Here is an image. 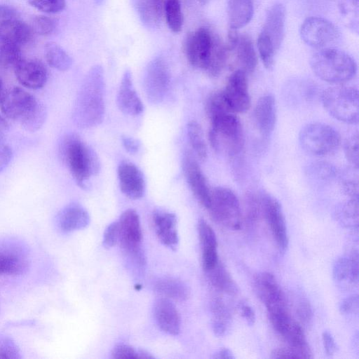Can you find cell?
<instances>
[{
  "label": "cell",
  "mask_w": 359,
  "mask_h": 359,
  "mask_svg": "<svg viewBox=\"0 0 359 359\" xmlns=\"http://www.w3.org/2000/svg\"><path fill=\"white\" fill-rule=\"evenodd\" d=\"M334 279L339 283L356 285L358 282V253L353 250L348 257L338 258L332 269Z\"/></svg>",
  "instance_id": "cell-28"
},
{
  "label": "cell",
  "mask_w": 359,
  "mask_h": 359,
  "mask_svg": "<svg viewBox=\"0 0 359 359\" xmlns=\"http://www.w3.org/2000/svg\"><path fill=\"white\" fill-rule=\"evenodd\" d=\"M17 15L16 11L6 5H0V23L5 20L15 18Z\"/></svg>",
  "instance_id": "cell-57"
},
{
  "label": "cell",
  "mask_w": 359,
  "mask_h": 359,
  "mask_svg": "<svg viewBox=\"0 0 359 359\" xmlns=\"http://www.w3.org/2000/svg\"><path fill=\"white\" fill-rule=\"evenodd\" d=\"M212 328L215 334L217 337L224 336L227 330V325L218 322L212 323Z\"/></svg>",
  "instance_id": "cell-59"
},
{
  "label": "cell",
  "mask_w": 359,
  "mask_h": 359,
  "mask_svg": "<svg viewBox=\"0 0 359 359\" xmlns=\"http://www.w3.org/2000/svg\"><path fill=\"white\" fill-rule=\"evenodd\" d=\"M0 109L7 118L19 121L30 132L40 129L47 116L43 104L19 87L11 88L2 93Z\"/></svg>",
  "instance_id": "cell-3"
},
{
  "label": "cell",
  "mask_w": 359,
  "mask_h": 359,
  "mask_svg": "<svg viewBox=\"0 0 359 359\" xmlns=\"http://www.w3.org/2000/svg\"><path fill=\"white\" fill-rule=\"evenodd\" d=\"M28 257L17 245H0V276L19 275L28 269Z\"/></svg>",
  "instance_id": "cell-20"
},
{
  "label": "cell",
  "mask_w": 359,
  "mask_h": 359,
  "mask_svg": "<svg viewBox=\"0 0 359 359\" xmlns=\"http://www.w3.org/2000/svg\"><path fill=\"white\" fill-rule=\"evenodd\" d=\"M299 141L308 154L326 156L335 153L341 144V136L331 126L319 122L304 126L299 132Z\"/></svg>",
  "instance_id": "cell-7"
},
{
  "label": "cell",
  "mask_w": 359,
  "mask_h": 359,
  "mask_svg": "<svg viewBox=\"0 0 359 359\" xmlns=\"http://www.w3.org/2000/svg\"><path fill=\"white\" fill-rule=\"evenodd\" d=\"M199 2L202 4V5H205L208 1L209 0H198Z\"/></svg>",
  "instance_id": "cell-63"
},
{
  "label": "cell",
  "mask_w": 359,
  "mask_h": 359,
  "mask_svg": "<svg viewBox=\"0 0 359 359\" xmlns=\"http://www.w3.org/2000/svg\"><path fill=\"white\" fill-rule=\"evenodd\" d=\"M45 58L49 66L59 71H67L72 65L69 55L58 44L49 42L44 46Z\"/></svg>",
  "instance_id": "cell-34"
},
{
  "label": "cell",
  "mask_w": 359,
  "mask_h": 359,
  "mask_svg": "<svg viewBox=\"0 0 359 359\" xmlns=\"http://www.w3.org/2000/svg\"><path fill=\"white\" fill-rule=\"evenodd\" d=\"M198 232L202 247L203 268L205 271H208L219 261L217 238L212 227L203 219L198 221Z\"/></svg>",
  "instance_id": "cell-24"
},
{
  "label": "cell",
  "mask_w": 359,
  "mask_h": 359,
  "mask_svg": "<svg viewBox=\"0 0 359 359\" xmlns=\"http://www.w3.org/2000/svg\"><path fill=\"white\" fill-rule=\"evenodd\" d=\"M285 8L281 3L273 4L267 11L262 29L269 38L275 49L280 48L285 35Z\"/></svg>",
  "instance_id": "cell-22"
},
{
  "label": "cell",
  "mask_w": 359,
  "mask_h": 359,
  "mask_svg": "<svg viewBox=\"0 0 359 359\" xmlns=\"http://www.w3.org/2000/svg\"><path fill=\"white\" fill-rule=\"evenodd\" d=\"M336 26L321 17L306 18L300 27V36L308 46L317 49L330 48L339 38Z\"/></svg>",
  "instance_id": "cell-12"
},
{
  "label": "cell",
  "mask_w": 359,
  "mask_h": 359,
  "mask_svg": "<svg viewBox=\"0 0 359 359\" xmlns=\"http://www.w3.org/2000/svg\"><path fill=\"white\" fill-rule=\"evenodd\" d=\"M344 153L348 163L355 169L358 168V135L350 136L344 144Z\"/></svg>",
  "instance_id": "cell-43"
},
{
  "label": "cell",
  "mask_w": 359,
  "mask_h": 359,
  "mask_svg": "<svg viewBox=\"0 0 359 359\" xmlns=\"http://www.w3.org/2000/svg\"><path fill=\"white\" fill-rule=\"evenodd\" d=\"M254 287L266 308L287 304L285 294L272 273L266 271L258 273L254 278Z\"/></svg>",
  "instance_id": "cell-19"
},
{
  "label": "cell",
  "mask_w": 359,
  "mask_h": 359,
  "mask_svg": "<svg viewBox=\"0 0 359 359\" xmlns=\"http://www.w3.org/2000/svg\"><path fill=\"white\" fill-rule=\"evenodd\" d=\"M310 66L319 79L334 84L350 81L357 73L355 60L346 53L332 48H321L313 53Z\"/></svg>",
  "instance_id": "cell-5"
},
{
  "label": "cell",
  "mask_w": 359,
  "mask_h": 359,
  "mask_svg": "<svg viewBox=\"0 0 359 359\" xmlns=\"http://www.w3.org/2000/svg\"><path fill=\"white\" fill-rule=\"evenodd\" d=\"M341 188L345 194L350 198H358V180L352 178L344 180L341 182Z\"/></svg>",
  "instance_id": "cell-50"
},
{
  "label": "cell",
  "mask_w": 359,
  "mask_h": 359,
  "mask_svg": "<svg viewBox=\"0 0 359 359\" xmlns=\"http://www.w3.org/2000/svg\"><path fill=\"white\" fill-rule=\"evenodd\" d=\"M206 111L210 121L208 138L211 147L231 158L239 156L244 147L242 124L228 106L222 91L209 97Z\"/></svg>",
  "instance_id": "cell-1"
},
{
  "label": "cell",
  "mask_w": 359,
  "mask_h": 359,
  "mask_svg": "<svg viewBox=\"0 0 359 359\" xmlns=\"http://www.w3.org/2000/svg\"><path fill=\"white\" fill-rule=\"evenodd\" d=\"M33 31L29 25L15 18L0 23V39L20 47L32 39Z\"/></svg>",
  "instance_id": "cell-27"
},
{
  "label": "cell",
  "mask_w": 359,
  "mask_h": 359,
  "mask_svg": "<svg viewBox=\"0 0 359 359\" xmlns=\"http://www.w3.org/2000/svg\"><path fill=\"white\" fill-rule=\"evenodd\" d=\"M358 295L352 294L341 301L339 305V311L343 314L358 313Z\"/></svg>",
  "instance_id": "cell-48"
},
{
  "label": "cell",
  "mask_w": 359,
  "mask_h": 359,
  "mask_svg": "<svg viewBox=\"0 0 359 359\" xmlns=\"http://www.w3.org/2000/svg\"><path fill=\"white\" fill-rule=\"evenodd\" d=\"M218 36L207 27H199L187 36L184 51L187 60L193 67L207 69Z\"/></svg>",
  "instance_id": "cell-10"
},
{
  "label": "cell",
  "mask_w": 359,
  "mask_h": 359,
  "mask_svg": "<svg viewBox=\"0 0 359 359\" xmlns=\"http://www.w3.org/2000/svg\"><path fill=\"white\" fill-rule=\"evenodd\" d=\"M0 358H21L17 345L8 337H0Z\"/></svg>",
  "instance_id": "cell-45"
},
{
  "label": "cell",
  "mask_w": 359,
  "mask_h": 359,
  "mask_svg": "<svg viewBox=\"0 0 359 359\" xmlns=\"http://www.w3.org/2000/svg\"><path fill=\"white\" fill-rule=\"evenodd\" d=\"M294 309L297 318L302 323L307 325L311 321L313 312L311 304L306 297L300 296L297 298Z\"/></svg>",
  "instance_id": "cell-44"
},
{
  "label": "cell",
  "mask_w": 359,
  "mask_h": 359,
  "mask_svg": "<svg viewBox=\"0 0 359 359\" xmlns=\"http://www.w3.org/2000/svg\"><path fill=\"white\" fill-rule=\"evenodd\" d=\"M28 3L37 10L47 13L60 12L66 6V0H28Z\"/></svg>",
  "instance_id": "cell-42"
},
{
  "label": "cell",
  "mask_w": 359,
  "mask_h": 359,
  "mask_svg": "<svg viewBox=\"0 0 359 359\" xmlns=\"http://www.w3.org/2000/svg\"><path fill=\"white\" fill-rule=\"evenodd\" d=\"M21 59L20 46L0 39V67H15Z\"/></svg>",
  "instance_id": "cell-38"
},
{
  "label": "cell",
  "mask_w": 359,
  "mask_h": 359,
  "mask_svg": "<svg viewBox=\"0 0 359 359\" xmlns=\"http://www.w3.org/2000/svg\"><path fill=\"white\" fill-rule=\"evenodd\" d=\"M121 142L125 149L130 154H136L140 147V142L131 137L123 135L121 137Z\"/></svg>",
  "instance_id": "cell-54"
},
{
  "label": "cell",
  "mask_w": 359,
  "mask_h": 359,
  "mask_svg": "<svg viewBox=\"0 0 359 359\" xmlns=\"http://www.w3.org/2000/svg\"><path fill=\"white\" fill-rule=\"evenodd\" d=\"M12 155L11 148L3 142H0V172L8 165Z\"/></svg>",
  "instance_id": "cell-51"
},
{
  "label": "cell",
  "mask_w": 359,
  "mask_h": 359,
  "mask_svg": "<svg viewBox=\"0 0 359 359\" xmlns=\"http://www.w3.org/2000/svg\"><path fill=\"white\" fill-rule=\"evenodd\" d=\"M154 287L158 293L168 298L183 301L189 297V290L187 285L177 278H161L155 282Z\"/></svg>",
  "instance_id": "cell-33"
},
{
  "label": "cell",
  "mask_w": 359,
  "mask_h": 359,
  "mask_svg": "<svg viewBox=\"0 0 359 359\" xmlns=\"http://www.w3.org/2000/svg\"><path fill=\"white\" fill-rule=\"evenodd\" d=\"M165 0H135L139 18L147 28H158L164 13Z\"/></svg>",
  "instance_id": "cell-29"
},
{
  "label": "cell",
  "mask_w": 359,
  "mask_h": 359,
  "mask_svg": "<svg viewBox=\"0 0 359 359\" xmlns=\"http://www.w3.org/2000/svg\"><path fill=\"white\" fill-rule=\"evenodd\" d=\"M118 224L121 248L139 266H143L146 262L141 248L142 233L137 212L133 209L126 210Z\"/></svg>",
  "instance_id": "cell-9"
},
{
  "label": "cell",
  "mask_w": 359,
  "mask_h": 359,
  "mask_svg": "<svg viewBox=\"0 0 359 359\" xmlns=\"http://www.w3.org/2000/svg\"><path fill=\"white\" fill-rule=\"evenodd\" d=\"M205 272L210 283L217 290L229 295H235L238 292V285L219 261L212 269Z\"/></svg>",
  "instance_id": "cell-32"
},
{
  "label": "cell",
  "mask_w": 359,
  "mask_h": 359,
  "mask_svg": "<svg viewBox=\"0 0 359 359\" xmlns=\"http://www.w3.org/2000/svg\"><path fill=\"white\" fill-rule=\"evenodd\" d=\"M104 77L101 65L93 66L86 74L78 93L73 118L80 128L101 123L104 116Z\"/></svg>",
  "instance_id": "cell-2"
},
{
  "label": "cell",
  "mask_w": 359,
  "mask_h": 359,
  "mask_svg": "<svg viewBox=\"0 0 359 359\" xmlns=\"http://www.w3.org/2000/svg\"><path fill=\"white\" fill-rule=\"evenodd\" d=\"M241 314L247 323L252 326L255 324L256 317L254 310L248 304H242L239 307Z\"/></svg>",
  "instance_id": "cell-55"
},
{
  "label": "cell",
  "mask_w": 359,
  "mask_h": 359,
  "mask_svg": "<svg viewBox=\"0 0 359 359\" xmlns=\"http://www.w3.org/2000/svg\"><path fill=\"white\" fill-rule=\"evenodd\" d=\"M170 84V73L163 58L156 57L147 65L143 85L148 100L153 104L161 102L165 97Z\"/></svg>",
  "instance_id": "cell-11"
},
{
  "label": "cell",
  "mask_w": 359,
  "mask_h": 359,
  "mask_svg": "<svg viewBox=\"0 0 359 359\" xmlns=\"http://www.w3.org/2000/svg\"><path fill=\"white\" fill-rule=\"evenodd\" d=\"M254 13L253 0H227V14L230 28L238 29L248 25Z\"/></svg>",
  "instance_id": "cell-30"
},
{
  "label": "cell",
  "mask_w": 359,
  "mask_h": 359,
  "mask_svg": "<svg viewBox=\"0 0 359 359\" xmlns=\"http://www.w3.org/2000/svg\"><path fill=\"white\" fill-rule=\"evenodd\" d=\"M234 358L233 353L226 348L219 350L212 355V358L215 359H233Z\"/></svg>",
  "instance_id": "cell-58"
},
{
  "label": "cell",
  "mask_w": 359,
  "mask_h": 359,
  "mask_svg": "<svg viewBox=\"0 0 359 359\" xmlns=\"http://www.w3.org/2000/svg\"><path fill=\"white\" fill-rule=\"evenodd\" d=\"M262 215L271 230L274 241L282 251L289 243L285 217L280 203L268 194L260 195Z\"/></svg>",
  "instance_id": "cell-13"
},
{
  "label": "cell",
  "mask_w": 359,
  "mask_h": 359,
  "mask_svg": "<svg viewBox=\"0 0 359 359\" xmlns=\"http://www.w3.org/2000/svg\"><path fill=\"white\" fill-rule=\"evenodd\" d=\"M8 131V123L6 120L0 115V142H3Z\"/></svg>",
  "instance_id": "cell-60"
},
{
  "label": "cell",
  "mask_w": 359,
  "mask_h": 359,
  "mask_svg": "<svg viewBox=\"0 0 359 359\" xmlns=\"http://www.w3.org/2000/svg\"><path fill=\"white\" fill-rule=\"evenodd\" d=\"M182 168L192 193L198 202L208 209L210 203L211 189L197 161L189 151L184 155Z\"/></svg>",
  "instance_id": "cell-15"
},
{
  "label": "cell",
  "mask_w": 359,
  "mask_h": 359,
  "mask_svg": "<svg viewBox=\"0 0 359 359\" xmlns=\"http://www.w3.org/2000/svg\"><path fill=\"white\" fill-rule=\"evenodd\" d=\"M14 68L18 82L26 88L33 90L40 89L47 81V69L39 60L21 59Z\"/></svg>",
  "instance_id": "cell-17"
},
{
  "label": "cell",
  "mask_w": 359,
  "mask_h": 359,
  "mask_svg": "<svg viewBox=\"0 0 359 359\" xmlns=\"http://www.w3.org/2000/svg\"><path fill=\"white\" fill-rule=\"evenodd\" d=\"M60 149L62 158L78 186L86 189L90 177L100 170L97 154L76 135L66 136Z\"/></svg>",
  "instance_id": "cell-4"
},
{
  "label": "cell",
  "mask_w": 359,
  "mask_h": 359,
  "mask_svg": "<svg viewBox=\"0 0 359 359\" xmlns=\"http://www.w3.org/2000/svg\"><path fill=\"white\" fill-rule=\"evenodd\" d=\"M211 311L213 315V322L222 323L227 325L230 320V313L221 299H215L212 302Z\"/></svg>",
  "instance_id": "cell-46"
},
{
  "label": "cell",
  "mask_w": 359,
  "mask_h": 359,
  "mask_svg": "<svg viewBox=\"0 0 359 359\" xmlns=\"http://www.w3.org/2000/svg\"><path fill=\"white\" fill-rule=\"evenodd\" d=\"M239 36L238 29L229 27L227 34V42L226 43L229 53L235 50Z\"/></svg>",
  "instance_id": "cell-56"
},
{
  "label": "cell",
  "mask_w": 359,
  "mask_h": 359,
  "mask_svg": "<svg viewBox=\"0 0 359 359\" xmlns=\"http://www.w3.org/2000/svg\"><path fill=\"white\" fill-rule=\"evenodd\" d=\"M116 102L118 109L125 114L137 116L144 110L143 104L137 94L130 70L124 72L117 93Z\"/></svg>",
  "instance_id": "cell-21"
},
{
  "label": "cell",
  "mask_w": 359,
  "mask_h": 359,
  "mask_svg": "<svg viewBox=\"0 0 359 359\" xmlns=\"http://www.w3.org/2000/svg\"><path fill=\"white\" fill-rule=\"evenodd\" d=\"M336 219L346 227H358V200L350 198L338 205L334 210Z\"/></svg>",
  "instance_id": "cell-35"
},
{
  "label": "cell",
  "mask_w": 359,
  "mask_h": 359,
  "mask_svg": "<svg viewBox=\"0 0 359 359\" xmlns=\"http://www.w3.org/2000/svg\"><path fill=\"white\" fill-rule=\"evenodd\" d=\"M245 215L250 223L257 222L262 215L260 196L248 193L245 198Z\"/></svg>",
  "instance_id": "cell-40"
},
{
  "label": "cell",
  "mask_w": 359,
  "mask_h": 359,
  "mask_svg": "<svg viewBox=\"0 0 359 359\" xmlns=\"http://www.w3.org/2000/svg\"><path fill=\"white\" fill-rule=\"evenodd\" d=\"M247 74L237 69L228 78L222 91L228 106L234 113L246 112L250 107Z\"/></svg>",
  "instance_id": "cell-14"
},
{
  "label": "cell",
  "mask_w": 359,
  "mask_h": 359,
  "mask_svg": "<svg viewBox=\"0 0 359 359\" xmlns=\"http://www.w3.org/2000/svg\"><path fill=\"white\" fill-rule=\"evenodd\" d=\"M271 358H299L298 353L291 348H278L273 350L271 353Z\"/></svg>",
  "instance_id": "cell-52"
},
{
  "label": "cell",
  "mask_w": 359,
  "mask_h": 359,
  "mask_svg": "<svg viewBox=\"0 0 359 359\" xmlns=\"http://www.w3.org/2000/svg\"><path fill=\"white\" fill-rule=\"evenodd\" d=\"M3 93V82L1 79L0 78V96Z\"/></svg>",
  "instance_id": "cell-62"
},
{
  "label": "cell",
  "mask_w": 359,
  "mask_h": 359,
  "mask_svg": "<svg viewBox=\"0 0 359 359\" xmlns=\"http://www.w3.org/2000/svg\"><path fill=\"white\" fill-rule=\"evenodd\" d=\"M119 237V228L118 222L110 224L104 231L103 236V245L105 248L113 247L118 241Z\"/></svg>",
  "instance_id": "cell-47"
},
{
  "label": "cell",
  "mask_w": 359,
  "mask_h": 359,
  "mask_svg": "<svg viewBox=\"0 0 359 359\" xmlns=\"http://www.w3.org/2000/svg\"><path fill=\"white\" fill-rule=\"evenodd\" d=\"M111 355L114 358H137V351L130 346L118 344L113 348Z\"/></svg>",
  "instance_id": "cell-49"
},
{
  "label": "cell",
  "mask_w": 359,
  "mask_h": 359,
  "mask_svg": "<svg viewBox=\"0 0 359 359\" xmlns=\"http://www.w3.org/2000/svg\"><path fill=\"white\" fill-rule=\"evenodd\" d=\"M321 100L324 108L335 119L349 124L358 122V90L353 87L337 86L323 90Z\"/></svg>",
  "instance_id": "cell-6"
},
{
  "label": "cell",
  "mask_w": 359,
  "mask_h": 359,
  "mask_svg": "<svg viewBox=\"0 0 359 359\" xmlns=\"http://www.w3.org/2000/svg\"><path fill=\"white\" fill-rule=\"evenodd\" d=\"M117 172L120 189L124 195L130 199H138L143 196L145 180L136 165L129 161H122Z\"/></svg>",
  "instance_id": "cell-16"
},
{
  "label": "cell",
  "mask_w": 359,
  "mask_h": 359,
  "mask_svg": "<svg viewBox=\"0 0 359 359\" xmlns=\"http://www.w3.org/2000/svg\"><path fill=\"white\" fill-rule=\"evenodd\" d=\"M257 48L263 65L267 69H271L277 50L268 36L262 31L257 38Z\"/></svg>",
  "instance_id": "cell-39"
},
{
  "label": "cell",
  "mask_w": 359,
  "mask_h": 359,
  "mask_svg": "<svg viewBox=\"0 0 359 359\" xmlns=\"http://www.w3.org/2000/svg\"><path fill=\"white\" fill-rule=\"evenodd\" d=\"M323 343L326 353L328 355H332L337 351V345L332 334L325 331L322 334Z\"/></svg>",
  "instance_id": "cell-53"
},
{
  "label": "cell",
  "mask_w": 359,
  "mask_h": 359,
  "mask_svg": "<svg viewBox=\"0 0 359 359\" xmlns=\"http://www.w3.org/2000/svg\"><path fill=\"white\" fill-rule=\"evenodd\" d=\"M253 121L262 137L268 139L276 121V102L273 95H265L258 100L253 111Z\"/></svg>",
  "instance_id": "cell-18"
},
{
  "label": "cell",
  "mask_w": 359,
  "mask_h": 359,
  "mask_svg": "<svg viewBox=\"0 0 359 359\" xmlns=\"http://www.w3.org/2000/svg\"><path fill=\"white\" fill-rule=\"evenodd\" d=\"M235 50L238 69L247 74L252 73L257 65V57L250 36L246 34L240 35Z\"/></svg>",
  "instance_id": "cell-31"
},
{
  "label": "cell",
  "mask_w": 359,
  "mask_h": 359,
  "mask_svg": "<svg viewBox=\"0 0 359 359\" xmlns=\"http://www.w3.org/2000/svg\"><path fill=\"white\" fill-rule=\"evenodd\" d=\"M90 222L87 210L76 203L66 205L57 215V224L62 231L71 232L86 227Z\"/></svg>",
  "instance_id": "cell-26"
},
{
  "label": "cell",
  "mask_w": 359,
  "mask_h": 359,
  "mask_svg": "<svg viewBox=\"0 0 359 359\" xmlns=\"http://www.w3.org/2000/svg\"><path fill=\"white\" fill-rule=\"evenodd\" d=\"M208 210L217 223L233 230L241 228V205L231 189L222 187L211 189L210 203Z\"/></svg>",
  "instance_id": "cell-8"
},
{
  "label": "cell",
  "mask_w": 359,
  "mask_h": 359,
  "mask_svg": "<svg viewBox=\"0 0 359 359\" xmlns=\"http://www.w3.org/2000/svg\"><path fill=\"white\" fill-rule=\"evenodd\" d=\"M352 4L355 5V6H358V0H351Z\"/></svg>",
  "instance_id": "cell-64"
},
{
  "label": "cell",
  "mask_w": 359,
  "mask_h": 359,
  "mask_svg": "<svg viewBox=\"0 0 359 359\" xmlns=\"http://www.w3.org/2000/svg\"><path fill=\"white\" fill-rule=\"evenodd\" d=\"M153 222L160 241L170 248H175L178 243L175 215L165 210H157L153 213Z\"/></svg>",
  "instance_id": "cell-25"
},
{
  "label": "cell",
  "mask_w": 359,
  "mask_h": 359,
  "mask_svg": "<svg viewBox=\"0 0 359 359\" xmlns=\"http://www.w3.org/2000/svg\"><path fill=\"white\" fill-rule=\"evenodd\" d=\"M164 15L169 29L174 33L182 31L184 18L180 0H165Z\"/></svg>",
  "instance_id": "cell-36"
},
{
  "label": "cell",
  "mask_w": 359,
  "mask_h": 359,
  "mask_svg": "<svg viewBox=\"0 0 359 359\" xmlns=\"http://www.w3.org/2000/svg\"><path fill=\"white\" fill-rule=\"evenodd\" d=\"M187 135L192 149L201 160L207 158V147L200 124L191 121L187 124Z\"/></svg>",
  "instance_id": "cell-37"
},
{
  "label": "cell",
  "mask_w": 359,
  "mask_h": 359,
  "mask_svg": "<svg viewBox=\"0 0 359 359\" xmlns=\"http://www.w3.org/2000/svg\"><path fill=\"white\" fill-rule=\"evenodd\" d=\"M29 25L34 33L41 36L52 34L56 28L55 20L45 15L34 17Z\"/></svg>",
  "instance_id": "cell-41"
},
{
  "label": "cell",
  "mask_w": 359,
  "mask_h": 359,
  "mask_svg": "<svg viewBox=\"0 0 359 359\" xmlns=\"http://www.w3.org/2000/svg\"><path fill=\"white\" fill-rule=\"evenodd\" d=\"M137 358H146V359L149 358H149H154V357L153 355H151L147 351L142 350V349H139V350H137Z\"/></svg>",
  "instance_id": "cell-61"
},
{
  "label": "cell",
  "mask_w": 359,
  "mask_h": 359,
  "mask_svg": "<svg viewBox=\"0 0 359 359\" xmlns=\"http://www.w3.org/2000/svg\"><path fill=\"white\" fill-rule=\"evenodd\" d=\"M154 313L158 327L165 332L177 335L180 331V317L175 305L166 298L158 299Z\"/></svg>",
  "instance_id": "cell-23"
}]
</instances>
